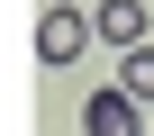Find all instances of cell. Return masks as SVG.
<instances>
[{"instance_id":"cell-1","label":"cell","mask_w":154,"mask_h":136,"mask_svg":"<svg viewBox=\"0 0 154 136\" xmlns=\"http://www.w3.org/2000/svg\"><path fill=\"white\" fill-rule=\"evenodd\" d=\"M91 36H100V27H91V9H72V0H54V9L36 18V54H45V63H72Z\"/></svg>"},{"instance_id":"cell-2","label":"cell","mask_w":154,"mask_h":136,"mask_svg":"<svg viewBox=\"0 0 154 136\" xmlns=\"http://www.w3.org/2000/svg\"><path fill=\"white\" fill-rule=\"evenodd\" d=\"M82 136H136V100L109 82V91H91L82 100Z\"/></svg>"},{"instance_id":"cell-3","label":"cell","mask_w":154,"mask_h":136,"mask_svg":"<svg viewBox=\"0 0 154 136\" xmlns=\"http://www.w3.org/2000/svg\"><path fill=\"white\" fill-rule=\"evenodd\" d=\"M91 27H100V45H145V0H100V9H91Z\"/></svg>"},{"instance_id":"cell-4","label":"cell","mask_w":154,"mask_h":136,"mask_svg":"<svg viewBox=\"0 0 154 136\" xmlns=\"http://www.w3.org/2000/svg\"><path fill=\"white\" fill-rule=\"evenodd\" d=\"M118 91H127L136 109L154 100V36H145V45H127V63H118Z\"/></svg>"}]
</instances>
